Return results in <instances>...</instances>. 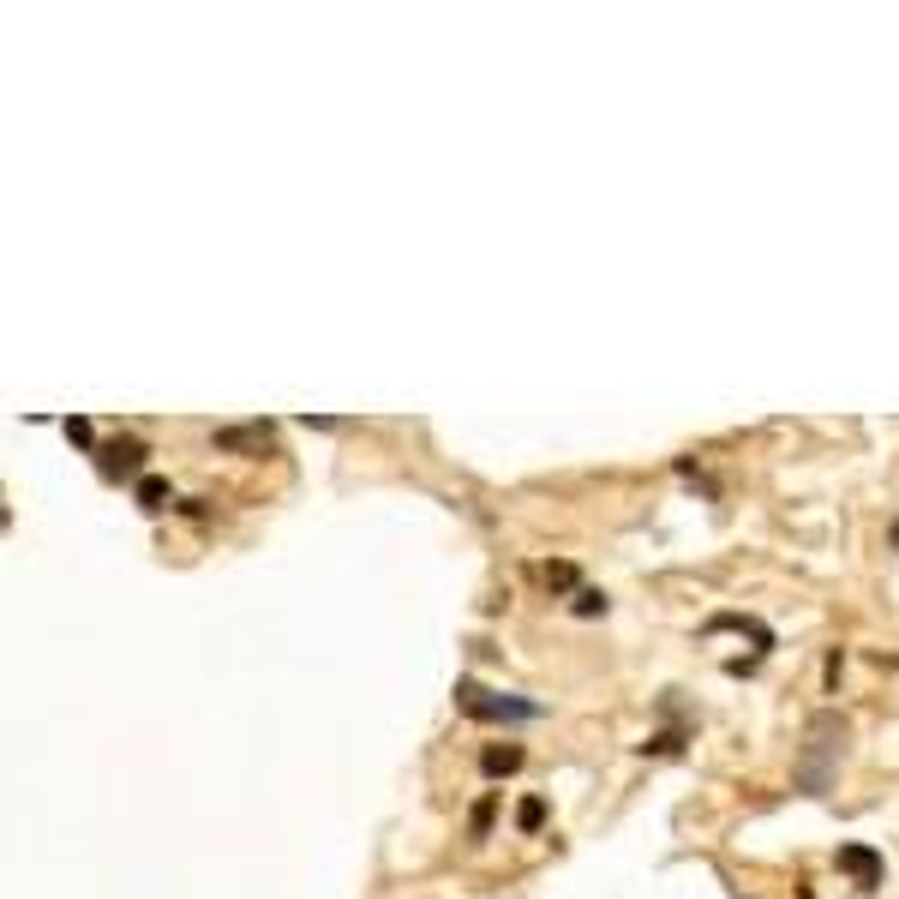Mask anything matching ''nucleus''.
<instances>
[{
  "label": "nucleus",
  "instance_id": "12",
  "mask_svg": "<svg viewBox=\"0 0 899 899\" xmlns=\"http://www.w3.org/2000/svg\"><path fill=\"white\" fill-rule=\"evenodd\" d=\"M540 582L546 588H576V564H540Z\"/></svg>",
  "mask_w": 899,
  "mask_h": 899
},
{
  "label": "nucleus",
  "instance_id": "15",
  "mask_svg": "<svg viewBox=\"0 0 899 899\" xmlns=\"http://www.w3.org/2000/svg\"><path fill=\"white\" fill-rule=\"evenodd\" d=\"M893 546H899V522H893Z\"/></svg>",
  "mask_w": 899,
  "mask_h": 899
},
{
  "label": "nucleus",
  "instance_id": "11",
  "mask_svg": "<svg viewBox=\"0 0 899 899\" xmlns=\"http://www.w3.org/2000/svg\"><path fill=\"white\" fill-rule=\"evenodd\" d=\"M606 606H612V600L600 594V588H576V600H570V612H576V617H606Z\"/></svg>",
  "mask_w": 899,
  "mask_h": 899
},
{
  "label": "nucleus",
  "instance_id": "5",
  "mask_svg": "<svg viewBox=\"0 0 899 899\" xmlns=\"http://www.w3.org/2000/svg\"><path fill=\"white\" fill-rule=\"evenodd\" d=\"M216 450H223V456H264V450H276V426L270 420L223 426V432H216Z\"/></svg>",
  "mask_w": 899,
  "mask_h": 899
},
{
  "label": "nucleus",
  "instance_id": "6",
  "mask_svg": "<svg viewBox=\"0 0 899 899\" xmlns=\"http://www.w3.org/2000/svg\"><path fill=\"white\" fill-rule=\"evenodd\" d=\"M719 630H744V636L756 642V654H762V660L774 654V630L762 624V617H744V612H714V617L702 624V636H719Z\"/></svg>",
  "mask_w": 899,
  "mask_h": 899
},
{
  "label": "nucleus",
  "instance_id": "9",
  "mask_svg": "<svg viewBox=\"0 0 899 899\" xmlns=\"http://www.w3.org/2000/svg\"><path fill=\"white\" fill-rule=\"evenodd\" d=\"M492 816H498V791H486V798L468 809V839H486V834H492Z\"/></svg>",
  "mask_w": 899,
  "mask_h": 899
},
{
  "label": "nucleus",
  "instance_id": "14",
  "mask_svg": "<svg viewBox=\"0 0 899 899\" xmlns=\"http://www.w3.org/2000/svg\"><path fill=\"white\" fill-rule=\"evenodd\" d=\"M798 899H816V888H798Z\"/></svg>",
  "mask_w": 899,
  "mask_h": 899
},
{
  "label": "nucleus",
  "instance_id": "10",
  "mask_svg": "<svg viewBox=\"0 0 899 899\" xmlns=\"http://www.w3.org/2000/svg\"><path fill=\"white\" fill-rule=\"evenodd\" d=\"M515 828H522V834L546 828V798H522V804H515Z\"/></svg>",
  "mask_w": 899,
  "mask_h": 899
},
{
  "label": "nucleus",
  "instance_id": "7",
  "mask_svg": "<svg viewBox=\"0 0 899 899\" xmlns=\"http://www.w3.org/2000/svg\"><path fill=\"white\" fill-rule=\"evenodd\" d=\"M515 768H522V744H492V749L480 756V774H486V779H504V774H515Z\"/></svg>",
  "mask_w": 899,
  "mask_h": 899
},
{
  "label": "nucleus",
  "instance_id": "8",
  "mask_svg": "<svg viewBox=\"0 0 899 899\" xmlns=\"http://www.w3.org/2000/svg\"><path fill=\"white\" fill-rule=\"evenodd\" d=\"M132 498H139L144 515H162V510H168V480H162V474H144L139 486H132Z\"/></svg>",
  "mask_w": 899,
  "mask_h": 899
},
{
  "label": "nucleus",
  "instance_id": "13",
  "mask_svg": "<svg viewBox=\"0 0 899 899\" xmlns=\"http://www.w3.org/2000/svg\"><path fill=\"white\" fill-rule=\"evenodd\" d=\"M67 438H72L79 450H96V432H91V420H84V415H72V420H67Z\"/></svg>",
  "mask_w": 899,
  "mask_h": 899
},
{
  "label": "nucleus",
  "instance_id": "2",
  "mask_svg": "<svg viewBox=\"0 0 899 899\" xmlns=\"http://www.w3.org/2000/svg\"><path fill=\"white\" fill-rule=\"evenodd\" d=\"M456 707H462L468 719H480V726H528V719L546 714L540 702L504 696V689H486V684H474V677H456Z\"/></svg>",
  "mask_w": 899,
  "mask_h": 899
},
{
  "label": "nucleus",
  "instance_id": "3",
  "mask_svg": "<svg viewBox=\"0 0 899 899\" xmlns=\"http://www.w3.org/2000/svg\"><path fill=\"white\" fill-rule=\"evenodd\" d=\"M834 869H839V876H851V888H858V893H876L881 881H888V864H881V851L864 846V839H846V846L834 851Z\"/></svg>",
  "mask_w": 899,
  "mask_h": 899
},
{
  "label": "nucleus",
  "instance_id": "4",
  "mask_svg": "<svg viewBox=\"0 0 899 899\" xmlns=\"http://www.w3.org/2000/svg\"><path fill=\"white\" fill-rule=\"evenodd\" d=\"M144 438H114V445H96V474L109 480V486H121V480H132L139 486L144 480Z\"/></svg>",
  "mask_w": 899,
  "mask_h": 899
},
{
  "label": "nucleus",
  "instance_id": "1",
  "mask_svg": "<svg viewBox=\"0 0 899 899\" xmlns=\"http://www.w3.org/2000/svg\"><path fill=\"white\" fill-rule=\"evenodd\" d=\"M846 744H851V719L839 707H816L804 719V744H798V762H791V791L828 798L839 779V762H846Z\"/></svg>",
  "mask_w": 899,
  "mask_h": 899
}]
</instances>
